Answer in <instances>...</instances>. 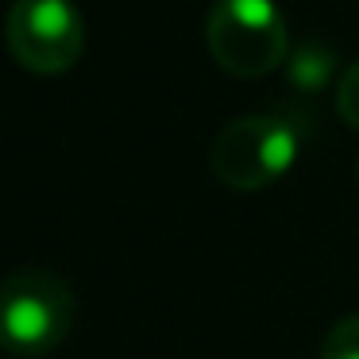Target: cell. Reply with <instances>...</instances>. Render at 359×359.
<instances>
[{"mask_svg":"<svg viewBox=\"0 0 359 359\" xmlns=\"http://www.w3.org/2000/svg\"><path fill=\"white\" fill-rule=\"evenodd\" d=\"M320 359H359V313L336 320L320 344Z\"/></svg>","mask_w":359,"mask_h":359,"instance_id":"8992f818","label":"cell"},{"mask_svg":"<svg viewBox=\"0 0 359 359\" xmlns=\"http://www.w3.org/2000/svg\"><path fill=\"white\" fill-rule=\"evenodd\" d=\"M0 325L12 355H50L74 328V294L55 271L20 266L0 294Z\"/></svg>","mask_w":359,"mask_h":359,"instance_id":"7a4b0ae2","label":"cell"},{"mask_svg":"<svg viewBox=\"0 0 359 359\" xmlns=\"http://www.w3.org/2000/svg\"><path fill=\"white\" fill-rule=\"evenodd\" d=\"M302 151V132L286 116H240L220 128L209 163L224 186L263 189L278 182Z\"/></svg>","mask_w":359,"mask_h":359,"instance_id":"3957f363","label":"cell"},{"mask_svg":"<svg viewBox=\"0 0 359 359\" xmlns=\"http://www.w3.org/2000/svg\"><path fill=\"white\" fill-rule=\"evenodd\" d=\"M205 43L232 78H263L290 55L286 20L271 0H217L205 20Z\"/></svg>","mask_w":359,"mask_h":359,"instance_id":"6da1fadb","label":"cell"},{"mask_svg":"<svg viewBox=\"0 0 359 359\" xmlns=\"http://www.w3.org/2000/svg\"><path fill=\"white\" fill-rule=\"evenodd\" d=\"M332 70H336V58L328 47H320V43H305V47H297L294 55H290V66H286V78L290 86L297 89V93H320V89L332 81Z\"/></svg>","mask_w":359,"mask_h":359,"instance_id":"5b68a950","label":"cell"},{"mask_svg":"<svg viewBox=\"0 0 359 359\" xmlns=\"http://www.w3.org/2000/svg\"><path fill=\"white\" fill-rule=\"evenodd\" d=\"M336 109H340V116L351 128H359V58L344 70L340 89H336Z\"/></svg>","mask_w":359,"mask_h":359,"instance_id":"52a82bcc","label":"cell"},{"mask_svg":"<svg viewBox=\"0 0 359 359\" xmlns=\"http://www.w3.org/2000/svg\"><path fill=\"white\" fill-rule=\"evenodd\" d=\"M8 50L24 70L55 78L86 50V24L70 0H16L8 12Z\"/></svg>","mask_w":359,"mask_h":359,"instance_id":"277c9868","label":"cell"},{"mask_svg":"<svg viewBox=\"0 0 359 359\" xmlns=\"http://www.w3.org/2000/svg\"><path fill=\"white\" fill-rule=\"evenodd\" d=\"M355 174H359V166H355Z\"/></svg>","mask_w":359,"mask_h":359,"instance_id":"ba28073f","label":"cell"}]
</instances>
